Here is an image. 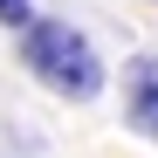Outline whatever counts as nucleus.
<instances>
[{"label":"nucleus","mask_w":158,"mask_h":158,"mask_svg":"<svg viewBox=\"0 0 158 158\" xmlns=\"http://www.w3.org/2000/svg\"><path fill=\"white\" fill-rule=\"evenodd\" d=\"M117 89H124V124L144 144H158V55H131Z\"/></svg>","instance_id":"nucleus-2"},{"label":"nucleus","mask_w":158,"mask_h":158,"mask_svg":"<svg viewBox=\"0 0 158 158\" xmlns=\"http://www.w3.org/2000/svg\"><path fill=\"white\" fill-rule=\"evenodd\" d=\"M21 69H28L48 96H62V103H96L103 83H110V69H103V55L89 48V35L76 28V21H62V14H41L35 28L21 35Z\"/></svg>","instance_id":"nucleus-1"},{"label":"nucleus","mask_w":158,"mask_h":158,"mask_svg":"<svg viewBox=\"0 0 158 158\" xmlns=\"http://www.w3.org/2000/svg\"><path fill=\"white\" fill-rule=\"evenodd\" d=\"M35 21H41V14H35V0H0V28H14V35H28Z\"/></svg>","instance_id":"nucleus-3"}]
</instances>
